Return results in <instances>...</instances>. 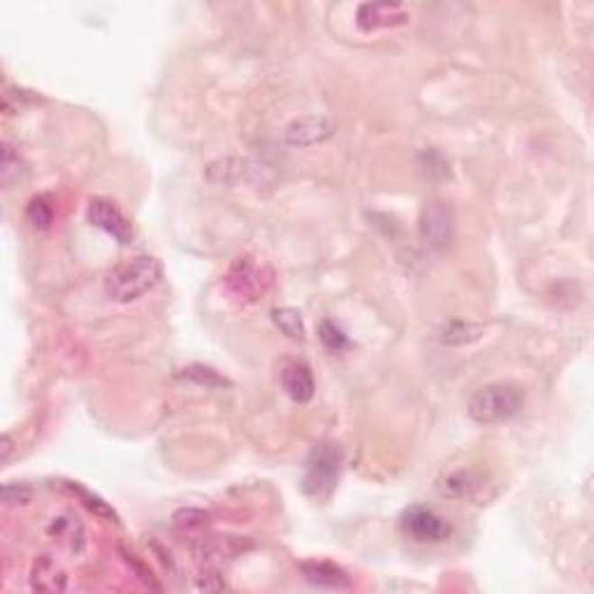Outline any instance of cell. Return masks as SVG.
<instances>
[{"label":"cell","instance_id":"obj_1","mask_svg":"<svg viewBox=\"0 0 594 594\" xmlns=\"http://www.w3.org/2000/svg\"><path fill=\"white\" fill-rule=\"evenodd\" d=\"M163 279V265L153 256H135L119 262L105 279V295L112 302L128 305L153 290Z\"/></svg>","mask_w":594,"mask_h":594},{"label":"cell","instance_id":"obj_2","mask_svg":"<svg viewBox=\"0 0 594 594\" xmlns=\"http://www.w3.org/2000/svg\"><path fill=\"white\" fill-rule=\"evenodd\" d=\"M525 407V390L518 383L495 381L479 388L469 399L467 414L479 425H499L516 418Z\"/></svg>","mask_w":594,"mask_h":594},{"label":"cell","instance_id":"obj_3","mask_svg":"<svg viewBox=\"0 0 594 594\" xmlns=\"http://www.w3.org/2000/svg\"><path fill=\"white\" fill-rule=\"evenodd\" d=\"M343 467V451L339 443L323 442L311 448L306 458L305 476H302V492L309 499L327 502L339 483Z\"/></svg>","mask_w":594,"mask_h":594},{"label":"cell","instance_id":"obj_4","mask_svg":"<svg viewBox=\"0 0 594 594\" xmlns=\"http://www.w3.org/2000/svg\"><path fill=\"white\" fill-rule=\"evenodd\" d=\"M225 286L233 297H237L244 305H253L268 295L270 286H272V272L256 258L244 253V256L234 258L230 265L228 274H225Z\"/></svg>","mask_w":594,"mask_h":594},{"label":"cell","instance_id":"obj_5","mask_svg":"<svg viewBox=\"0 0 594 594\" xmlns=\"http://www.w3.org/2000/svg\"><path fill=\"white\" fill-rule=\"evenodd\" d=\"M402 529L418 544H442L452 535L451 523L427 507H411L404 513Z\"/></svg>","mask_w":594,"mask_h":594},{"label":"cell","instance_id":"obj_6","mask_svg":"<svg viewBox=\"0 0 594 594\" xmlns=\"http://www.w3.org/2000/svg\"><path fill=\"white\" fill-rule=\"evenodd\" d=\"M87 218L93 228L103 230L119 244L126 246L133 242V224L126 218V214L107 197H91L87 207Z\"/></svg>","mask_w":594,"mask_h":594},{"label":"cell","instance_id":"obj_7","mask_svg":"<svg viewBox=\"0 0 594 594\" xmlns=\"http://www.w3.org/2000/svg\"><path fill=\"white\" fill-rule=\"evenodd\" d=\"M407 22H409V12L398 3H362L355 12V23L365 33L402 26Z\"/></svg>","mask_w":594,"mask_h":594},{"label":"cell","instance_id":"obj_8","mask_svg":"<svg viewBox=\"0 0 594 594\" xmlns=\"http://www.w3.org/2000/svg\"><path fill=\"white\" fill-rule=\"evenodd\" d=\"M452 214L442 202H432L420 218V237L430 249L442 251L452 242Z\"/></svg>","mask_w":594,"mask_h":594},{"label":"cell","instance_id":"obj_9","mask_svg":"<svg viewBox=\"0 0 594 594\" xmlns=\"http://www.w3.org/2000/svg\"><path fill=\"white\" fill-rule=\"evenodd\" d=\"M334 135L333 121L323 114H309L302 119L290 121L286 128V142L290 147H311V144L325 142L327 137Z\"/></svg>","mask_w":594,"mask_h":594},{"label":"cell","instance_id":"obj_10","mask_svg":"<svg viewBox=\"0 0 594 594\" xmlns=\"http://www.w3.org/2000/svg\"><path fill=\"white\" fill-rule=\"evenodd\" d=\"M28 580L35 592H63L68 588V571L54 555L40 553L35 555Z\"/></svg>","mask_w":594,"mask_h":594},{"label":"cell","instance_id":"obj_11","mask_svg":"<svg viewBox=\"0 0 594 594\" xmlns=\"http://www.w3.org/2000/svg\"><path fill=\"white\" fill-rule=\"evenodd\" d=\"M300 571L305 580L321 589H349L351 578L339 564L333 562H302Z\"/></svg>","mask_w":594,"mask_h":594},{"label":"cell","instance_id":"obj_12","mask_svg":"<svg viewBox=\"0 0 594 594\" xmlns=\"http://www.w3.org/2000/svg\"><path fill=\"white\" fill-rule=\"evenodd\" d=\"M480 488V476L474 469H452L436 483V490L451 499H469Z\"/></svg>","mask_w":594,"mask_h":594},{"label":"cell","instance_id":"obj_13","mask_svg":"<svg viewBox=\"0 0 594 594\" xmlns=\"http://www.w3.org/2000/svg\"><path fill=\"white\" fill-rule=\"evenodd\" d=\"M284 390L293 402L306 404L316 395V381L311 377V370L306 365H288L281 374Z\"/></svg>","mask_w":594,"mask_h":594},{"label":"cell","instance_id":"obj_14","mask_svg":"<svg viewBox=\"0 0 594 594\" xmlns=\"http://www.w3.org/2000/svg\"><path fill=\"white\" fill-rule=\"evenodd\" d=\"M51 539H56L59 544H63L68 551L72 553H82L84 548V527L77 523V518H72L70 513H63L59 518L51 520V525L47 527Z\"/></svg>","mask_w":594,"mask_h":594},{"label":"cell","instance_id":"obj_15","mask_svg":"<svg viewBox=\"0 0 594 594\" xmlns=\"http://www.w3.org/2000/svg\"><path fill=\"white\" fill-rule=\"evenodd\" d=\"M63 486H66V490L70 492V495H75L77 499H79V502H82L84 507L88 508V511L96 513L98 518L109 520V523H119V516H116V511L112 507H109L107 502H105L103 497L93 495L91 490H87V488H84V486H79L77 480H66Z\"/></svg>","mask_w":594,"mask_h":594},{"label":"cell","instance_id":"obj_16","mask_svg":"<svg viewBox=\"0 0 594 594\" xmlns=\"http://www.w3.org/2000/svg\"><path fill=\"white\" fill-rule=\"evenodd\" d=\"M480 337H483V327L464 321L448 323L439 334L442 343H448V346H464V343H471Z\"/></svg>","mask_w":594,"mask_h":594},{"label":"cell","instance_id":"obj_17","mask_svg":"<svg viewBox=\"0 0 594 594\" xmlns=\"http://www.w3.org/2000/svg\"><path fill=\"white\" fill-rule=\"evenodd\" d=\"M272 321L274 325L281 330L288 339L293 342H302L306 334L305 321H302V314L297 309H290V306H281V309L272 311Z\"/></svg>","mask_w":594,"mask_h":594},{"label":"cell","instance_id":"obj_18","mask_svg":"<svg viewBox=\"0 0 594 594\" xmlns=\"http://www.w3.org/2000/svg\"><path fill=\"white\" fill-rule=\"evenodd\" d=\"M3 186L5 188H12L14 184H19V181L26 177V163L22 160V156H19L17 151H14V147H12L10 142L3 144Z\"/></svg>","mask_w":594,"mask_h":594},{"label":"cell","instance_id":"obj_19","mask_svg":"<svg viewBox=\"0 0 594 594\" xmlns=\"http://www.w3.org/2000/svg\"><path fill=\"white\" fill-rule=\"evenodd\" d=\"M26 218L31 221V225L38 230H47L54 224V207H51L50 196H35L33 200L28 202L26 207Z\"/></svg>","mask_w":594,"mask_h":594},{"label":"cell","instance_id":"obj_20","mask_svg":"<svg viewBox=\"0 0 594 594\" xmlns=\"http://www.w3.org/2000/svg\"><path fill=\"white\" fill-rule=\"evenodd\" d=\"M179 377L188 379V381L197 383V386H205V388H228L230 386L228 379L221 377L218 371H214L212 367H205V365L186 367V370H181Z\"/></svg>","mask_w":594,"mask_h":594},{"label":"cell","instance_id":"obj_21","mask_svg":"<svg viewBox=\"0 0 594 594\" xmlns=\"http://www.w3.org/2000/svg\"><path fill=\"white\" fill-rule=\"evenodd\" d=\"M318 337H321L323 346L333 353H342V351L349 349V337L343 334V330L339 325H334L333 321H323L318 325Z\"/></svg>","mask_w":594,"mask_h":594},{"label":"cell","instance_id":"obj_22","mask_svg":"<svg viewBox=\"0 0 594 594\" xmlns=\"http://www.w3.org/2000/svg\"><path fill=\"white\" fill-rule=\"evenodd\" d=\"M35 103V96H31V91H23V88H5L3 93V109H5L7 114H14L26 105Z\"/></svg>","mask_w":594,"mask_h":594},{"label":"cell","instance_id":"obj_23","mask_svg":"<svg viewBox=\"0 0 594 594\" xmlns=\"http://www.w3.org/2000/svg\"><path fill=\"white\" fill-rule=\"evenodd\" d=\"M31 488L26 483H5L3 486V502L5 507H26L31 502Z\"/></svg>","mask_w":594,"mask_h":594},{"label":"cell","instance_id":"obj_24","mask_svg":"<svg viewBox=\"0 0 594 594\" xmlns=\"http://www.w3.org/2000/svg\"><path fill=\"white\" fill-rule=\"evenodd\" d=\"M207 513L200 511V508H186V511H179L175 516V523L179 527L186 529H196V527H205L207 525Z\"/></svg>","mask_w":594,"mask_h":594},{"label":"cell","instance_id":"obj_25","mask_svg":"<svg viewBox=\"0 0 594 594\" xmlns=\"http://www.w3.org/2000/svg\"><path fill=\"white\" fill-rule=\"evenodd\" d=\"M197 588H200V589H224L225 583H224V578L218 576L216 571L207 569V571L202 573V578H200V583H197Z\"/></svg>","mask_w":594,"mask_h":594},{"label":"cell","instance_id":"obj_26","mask_svg":"<svg viewBox=\"0 0 594 594\" xmlns=\"http://www.w3.org/2000/svg\"><path fill=\"white\" fill-rule=\"evenodd\" d=\"M10 452H12V442L10 436H3V462H7L10 460Z\"/></svg>","mask_w":594,"mask_h":594}]
</instances>
